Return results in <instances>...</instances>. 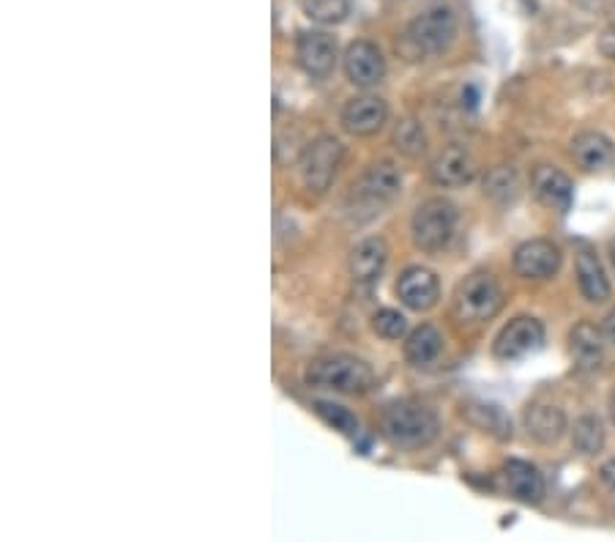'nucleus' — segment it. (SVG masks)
Masks as SVG:
<instances>
[{
	"label": "nucleus",
	"instance_id": "nucleus-13",
	"mask_svg": "<svg viewBox=\"0 0 615 542\" xmlns=\"http://www.w3.org/2000/svg\"><path fill=\"white\" fill-rule=\"evenodd\" d=\"M345 74L358 88H372L386 74L383 52L372 41H353L345 52Z\"/></svg>",
	"mask_w": 615,
	"mask_h": 542
},
{
	"label": "nucleus",
	"instance_id": "nucleus-19",
	"mask_svg": "<svg viewBox=\"0 0 615 542\" xmlns=\"http://www.w3.org/2000/svg\"><path fill=\"white\" fill-rule=\"evenodd\" d=\"M604 334L602 329L593 327L591 321H580L569 334V350L571 359L580 370H596L604 359Z\"/></svg>",
	"mask_w": 615,
	"mask_h": 542
},
{
	"label": "nucleus",
	"instance_id": "nucleus-17",
	"mask_svg": "<svg viewBox=\"0 0 615 542\" xmlns=\"http://www.w3.org/2000/svg\"><path fill=\"white\" fill-rule=\"evenodd\" d=\"M389 247L383 238L372 236L364 238L361 244H356V249L350 252V278L358 285H372L381 280L383 269H386Z\"/></svg>",
	"mask_w": 615,
	"mask_h": 542
},
{
	"label": "nucleus",
	"instance_id": "nucleus-23",
	"mask_svg": "<svg viewBox=\"0 0 615 542\" xmlns=\"http://www.w3.org/2000/svg\"><path fill=\"white\" fill-rule=\"evenodd\" d=\"M465 414H468V419L476 424V428L487 430V433H492L495 439L501 441L512 439V422L501 406H492V403H473V406L465 408Z\"/></svg>",
	"mask_w": 615,
	"mask_h": 542
},
{
	"label": "nucleus",
	"instance_id": "nucleus-6",
	"mask_svg": "<svg viewBox=\"0 0 615 542\" xmlns=\"http://www.w3.org/2000/svg\"><path fill=\"white\" fill-rule=\"evenodd\" d=\"M457 206L452 200L432 198L416 209L414 220H410V233H414V244L421 252H441L452 244L454 231H457Z\"/></svg>",
	"mask_w": 615,
	"mask_h": 542
},
{
	"label": "nucleus",
	"instance_id": "nucleus-15",
	"mask_svg": "<svg viewBox=\"0 0 615 542\" xmlns=\"http://www.w3.org/2000/svg\"><path fill=\"white\" fill-rule=\"evenodd\" d=\"M476 159L470 157V151H465L463 146H448L446 151H441L432 162L430 175L435 184L441 187H465L476 178Z\"/></svg>",
	"mask_w": 615,
	"mask_h": 542
},
{
	"label": "nucleus",
	"instance_id": "nucleus-20",
	"mask_svg": "<svg viewBox=\"0 0 615 542\" xmlns=\"http://www.w3.org/2000/svg\"><path fill=\"white\" fill-rule=\"evenodd\" d=\"M577 283H580L582 296L593 305L610 299V280L604 274L602 260L591 247L577 249Z\"/></svg>",
	"mask_w": 615,
	"mask_h": 542
},
{
	"label": "nucleus",
	"instance_id": "nucleus-18",
	"mask_svg": "<svg viewBox=\"0 0 615 542\" xmlns=\"http://www.w3.org/2000/svg\"><path fill=\"white\" fill-rule=\"evenodd\" d=\"M571 159L586 173H602V170H607L615 162V146L602 132H580L571 140Z\"/></svg>",
	"mask_w": 615,
	"mask_h": 542
},
{
	"label": "nucleus",
	"instance_id": "nucleus-9",
	"mask_svg": "<svg viewBox=\"0 0 615 542\" xmlns=\"http://www.w3.org/2000/svg\"><path fill=\"white\" fill-rule=\"evenodd\" d=\"M561 269V249L548 238H531L515 249V271L526 280H550Z\"/></svg>",
	"mask_w": 615,
	"mask_h": 542
},
{
	"label": "nucleus",
	"instance_id": "nucleus-24",
	"mask_svg": "<svg viewBox=\"0 0 615 542\" xmlns=\"http://www.w3.org/2000/svg\"><path fill=\"white\" fill-rule=\"evenodd\" d=\"M484 195L499 204H515L520 195V178L512 168H495L484 181Z\"/></svg>",
	"mask_w": 615,
	"mask_h": 542
},
{
	"label": "nucleus",
	"instance_id": "nucleus-14",
	"mask_svg": "<svg viewBox=\"0 0 615 542\" xmlns=\"http://www.w3.org/2000/svg\"><path fill=\"white\" fill-rule=\"evenodd\" d=\"M389 119V108L381 97H356L345 104L342 110V126L350 135L367 137L376 135Z\"/></svg>",
	"mask_w": 615,
	"mask_h": 542
},
{
	"label": "nucleus",
	"instance_id": "nucleus-32",
	"mask_svg": "<svg viewBox=\"0 0 615 542\" xmlns=\"http://www.w3.org/2000/svg\"><path fill=\"white\" fill-rule=\"evenodd\" d=\"M602 334H604V340H607V343H613V345H615V310L610 312L607 318H604V323H602Z\"/></svg>",
	"mask_w": 615,
	"mask_h": 542
},
{
	"label": "nucleus",
	"instance_id": "nucleus-16",
	"mask_svg": "<svg viewBox=\"0 0 615 542\" xmlns=\"http://www.w3.org/2000/svg\"><path fill=\"white\" fill-rule=\"evenodd\" d=\"M504 488L512 498L522 504H539L544 498V477L542 471L526 460H509L501 471Z\"/></svg>",
	"mask_w": 615,
	"mask_h": 542
},
{
	"label": "nucleus",
	"instance_id": "nucleus-10",
	"mask_svg": "<svg viewBox=\"0 0 615 542\" xmlns=\"http://www.w3.org/2000/svg\"><path fill=\"white\" fill-rule=\"evenodd\" d=\"M397 296L410 310H432L438 305V299H441V283H438L435 271L425 269V266L405 269L397 280Z\"/></svg>",
	"mask_w": 615,
	"mask_h": 542
},
{
	"label": "nucleus",
	"instance_id": "nucleus-31",
	"mask_svg": "<svg viewBox=\"0 0 615 542\" xmlns=\"http://www.w3.org/2000/svg\"><path fill=\"white\" fill-rule=\"evenodd\" d=\"M599 477H602V482L610 488V491H615V458L607 460V464L599 469Z\"/></svg>",
	"mask_w": 615,
	"mask_h": 542
},
{
	"label": "nucleus",
	"instance_id": "nucleus-26",
	"mask_svg": "<svg viewBox=\"0 0 615 542\" xmlns=\"http://www.w3.org/2000/svg\"><path fill=\"white\" fill-rule=\"evenodd\" d=\"M394 146H397V151L405 153V157H410V159L421 157L427 148V137H425V130H421L419 121H414V119L399 121L397 130H394Z\"/></svg>",
	"mask_w": 615,
	"mask_h": 542
},
{
	"label": "nucleus",
	"instance_id": "nucleus-27",
	"mask_svg": "<svg viewBox=\"0 0 615 542\" xmlns=\"http://www.w3.org/2000/svg\"><path fill=\"white\" fill-rule=\"evenodd\" d=\"M571 441L582 455H596L604 446V428L596 417H582L575 422L571 430Z\"/></svg>",
	"mask_w": 615,
	"mask_h": 542
},
{
	"label": "nucleus",
	"instance_id": "nucleus-12",
	"mask_svg": "<svg viewBox=\"0 0 615 542\" xmlns=\"http://www.w3.org/2000/svg\"><path fill=\"white\" fill-rule=\"evenodd\" d=\"M531 187L533 195L539 198V204L558 211V214H566V211L571 209V204H575V184H571L569 175L558 168L539 164V168L533 170Z\"/></svg>",
	"mask_w": 615,
	"mask_h": 542
},
{
	"label": "nucleus",
	"instance_id": "nucleus-34",
	"mask_svg": "<svg viewBox=\"0 0 615 542\" xmlns=\"http://www.w3.org/2000/svg\"><path fill=\"white\" fill-rule=\"evenodd\" d=\"M610 258H613V266H615V242H610Z\"/></svg>",
	"mask_w": 615,
	"mask_h": 542
},
{
	"label": "nucleus",
	"instance_id": "nucleus-8",
	"mask_svg": "<svg viewBox=\"0 0 615 542\" xmlns=\"http://www.w3.org/2000/svg\"><path fill=\"white\" fill-rule=\"evenodd\" d=\"M542 345H544L542 321H537V318H531V316H520L501 329L499 337H495V345H492V350H495L499 359L517 361V359H526V356L537 354Z\"/></svg>",
	"mask_w": 615,
	"mask_h": 542
},
{
	"label": "nucleus",
	"instance_id": "nucleus-30",
	"mask_svg": "<svg viewBox=\"0 0 615 542\" xmlns=\"http://www.w3.org/2000/svg\"><path fill=\"white\" fill-rule=\"evenodd\" d=\"M599 52L610 61H615V28H607L602 36H599Z\"/></svg>",
	"mask_w": 615,
	"mask_h": 542
},
{
	"label": "nucleus",
	"instance_id": "nucleus-7",
	"mask_svg": "<svg viewBox=\"0 0 615 542\" xmlns=\"http://www.w3.org/2000/svg\"><path fill=\"white\" fill-rule=\"evenodd\" d=\"M342 157H345V148L336 137L320 135L304 148L302 159H298V170H302L304 187L312 189V193H325L334 181L336 170H340Z\"/></svg>",
	"mask_w": 615,
	"mask_h": 542
},
{
	"label": "nucleus",
	"instance_id": "nucleus-25",
	"mask_svg": "<svg viewBox=\"0 0 615 542\" xmlns=\"http://www.w3.org/2000/svg\"><path fill=\"white\" fill-rule=\"evenodd\" d=\"M309 20L320 25H336L350 14V0H298Z\"/></svg>",
	"mask_w": 615,
	"mask_h": 542
},
{
	"label": "nucleus",
	"instance_id": "nucleus-28",
	"mask_svg": "<svg viewBox=\"0 0 615 542\" xmlns=\"http://www.w3.org/2000/svg\"><path fill=\"white\" fill-rule=\"evenodd\" d=\"M315 411H318L320 417H323L325 422L331 424V428L340 430V433H345V435H356L358 433V419L353 417V414L347 411L345 406H336V403L318 401V403H315Z\"/></svg>",
	"mask_w": 615,
	"mask_h": 542
},
{
	"label": "nucleus",
	"instance_id": "nucleus-22",
	"mask_svg": "<svg viewBox=\"0 0 615 542\" xmlns=\"http://www.w3.org/2000/svg\"><path fill=\"white\" fill-rule=\"evenodd\" d=\"M441 348H443L441 332H438L435 327H430V323H421V327L414 329V332L408 334V340H405V356H408V361L410 365H416V368L435 361Z\"/></svg>",
	"mask_w": 615,
	"mask_h": 542
},
{
	"label": "nucleus",
	"instance_id": "nucleus-2",
	"mask_svg": "<svg viewBox=\"0 0 615 542\" xmlns=\"http://www.w3.org/2000/svg\"><path fill=\"white\" fill-rule=\"evenodd\" d=\"M454 39H457V14H454L452 7L435 3V7L425 9V12L408 25L399 50H403L410 61H416V58L446 52L448 47L454 45Z\"/></svg>",
	"mask_w": 615,
	"mask_h": 542
},
{
	"label": "nucleus",
	"instance_id": "nucleus-5",
	"mask_svg": "<svg viewBox=\"0 0 615 542\" xmlns=\"http://www.w3.org/2000/svg\"><path fill=\"white\" fill-rule=\"evenodd\" d=\"M501 310H504V288L487 271H476L457 285V294H454L457 321L484 323L492 321Z\"/></svg>",
	"mask_w": 615,
	"mask_h": 542
},
{
	"label": "nucleus",
	"instance_id": "nucleus-1",
	"mask_svg": "<svg viewBox=\"0 0 615 542\" xmlns=\"http://www.w3.org/2000/svg\"><path fill=\"white\" fill-rule=\"evenodd\" d=\"M399 193H403V173L394 162L381 159L358 175V181L350 187V195H347V204H350L353 214L376 217L386 206H392L399 198Z\"/></svg>",
	"mask_w": 615,
	"mask_h": 542
},
{
	"label": "nucleus",
	"instance_id": "nucleus-33",
	"mask_svg": "<svg viewBox=\"0 0 615 542\" xmlns=\"http://www.w3.org/2000/svg\"><path fill=\"white\" fill-rule=\"evenodd\" d=\"M610 419H613V424H615V395H613V401H610Z\"/></svg>",
	"mask_w": 615,
	"mask_h": 542
},
{
	"label": "nucleus",
	"instance_id": "nucleus-3",
	"mask_svg": "<svg viewBox=\"0 0 615 542\" xmlns=\"http://www.w3.org/2000/svg\"><path fill=\"white\" fill-rule=\"evenodd\" d=\"M307 384L318 390H334L342 395H364L376 384V373L367 361L350 354L320 356L307 368Z\"/></svg>",
	"mask_w": 615,
	"mask_h": 542
},
{
	"label": "nucleus",
	"instance_id": "nucleus-29",
	"mask_svg": "<svg viewBox=\"0 0 615 542\" xmlns=\"http://www.w3.org/2000/svg\"><path fill=\"white\" fill-rule=\"evenodd\" d=\"M372 329H376L381 337L386 340H399L405 332H408V321H405L403 312L397 310H378L376 318H372Z\"/></svg>",
	"mask_w": 615,
	"mask_h": 542
},
{
	"label": "nucleus",
	"instance_id": "nucleus-11",
	"mask_svg": "<svg viewBox=\"0 0 615 542\" xmlns=\"http://www.w3.org/2000/svg\"><path fill=\"white\" fill-rule=\"evenodd\" d=\"M298 66L315 79H323L336 66V45L323 30H304L296 41Z\"/></svg>",
	"mask_w": 615,
	"mask_h": 542
},
{
	"label": "nucleus",
	"instance_id": "nucleus-4",
	"mask_svg": "<svg viewBox=\"0 0 615 542\" xmlns=\"http://www.w3.org/2000/svg\"><path fill=\"white\" fill-rule=\"evenodd\" d=\"M381 430L394 446L405 449H419L435 441L438 435V417L427 406L414 401H399L383 411Z\"/></svg>",
	"mask_w": 615,
	"mask_h": 542
},
{
	"label": "nucleus",
	"instance_id": "nucleus-21",
	"mask_svg": "<svg viewBox=\"0 0 615 542\" xmlns=\"http://www.w3.org/2000/svg\"><path fill=\"white\" fill-rule=\"evenodd\" d=\"M526 428L539 444H555L566 433V414L550 403H533L526 411Z\"/></svg>",
	"mask_w": 615,
	"mask_h": 542
}]
</instances>
